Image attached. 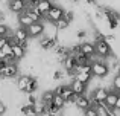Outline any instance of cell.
<instances>
[{
  "instance_id": "obj_8",
  "label": "cell",
  "mask_w": 120,
  "mask_h": 116,
  "mask_svg": "<svg viewBox=\"0 0 120 116\" xmlns=\"http://www.w3.org/2000/svg\"><path fill=\"white\" fill-rule=\"evenodd\" d=\"M32 78H35V76H32V75H29V73L18 75V76H17V81H15V87H17L20 92H23V93H24V90H26L27 84L32 81Z\"/></svg>"
},
{
  "instance_id": "obj_4",
  "label": "cell",
  "mask_w": 120,
  "mask_h": 116,
  "mask_svg": "<svg viewBox=\"0 0 120 116\" xmlns=\"http://www.w3.org/2000/svg\"><path fill=\"white\" fill-rule=\"evenodd\" d=\"M26 29H27V34H29V38H40L46 32V24H44V21H34Z\"/></svg>"
},
{
  "instance_id": "obj_26",
  "label": "cell",
  "mask_w": 120,
  "mask_h": 116,
  "mask_svg": "<svg viewBox=\"0 0 120 116\" xmlns=\"http://www.w3.org/2000/svg\"><path fill=\"white\" fill-rule=\"evenodd\" d=\"M52 104L55 105V107L61 108V110L65 107V101L62 99V96H61V95H56V93H55V96H53V101H52Z\"/></svg>"
},
{
  "instance_id": "obj_9",
  "label": "cell",
  "mask_w": 120,
  "mask_h": 116,
  "mask_svg": "<svg viewBox=\"0 0 120 116\" xmlns=\"http://www.w3.org/2000/svg\"><path fill=\"white\" fill-rule=\"evenodd\" d=\"M8 8L12 14H21L26 9V2L24 0H9L8 2Z\"/></svg>"
},
{
  "instance_id": "obj_5",
  "label": "cell",
  "mask_w": 120,
  "mask_h": 116,
  "mask_svg": "<svg viewBox=\"0 0 120 116\" xmlns=\"http://www.w3.org/2000/svg\"><path fill=\"white\" fill-rule=\"evenodd\" d=\"M64 12H65V9L62 8V6L53 5L52 8H50V11L47 12V15H46V21H49V23H55V21H58L59 18L64 17Z\"/></svg>"
},
{
  "instance_id": "obj_7",
  "label": "cell",
  "mask_w": 120,
  "mask_h": 116,
  "mask_svg": "<svg viewBox=\"0 0 120 116\" xmlns=\"http://www.w3.org/2000/svg\"><path fill=\"white\" fill-rule=\"evenodd\" d=\"M75 105H76L81 112H85L87 108L91 107V99H90V96H88L87 93H84V95H78L76 99H75Z\"/></svg>"
},
{
  "instance_id": "obj_18",
  "label": "cell",
  "mask_w": 120,
  "mask_h": 116,
  "mask_svg": "<svg viewBox=\"0 0 120 116\" xmlns=\"http://www.w3.org/2000/svg\"><path fill=\"white\" fill-rule=\"evenodd\" d=\"M12 55H14V57L17 58L18 61H20V60H23L24 57H26V49L21 48V46L17 43V44L12 46Z\"/></svg>"
},
{
  "instance_id": "obj_33",
  "label": "cell",
  "mask_w": 120,
  "mask_h": 116,
  "mask_svg": "<svg viewBox=\"0 0 120 116\" xmlns=\"http://www.w3.org/2000/svg\"><path fill=\"white\" fill-rule=\"evenodd\" d=\"M85 3L90 6H97V5H100V0H85Z\"/></svg>"
},
{
  "instance_id": "obj_1",
  "label": "cell",
  "mask_w": 120,
  "mask_h": 116,
  "mask_svg": "<svg viewBox=\"0 0 120 116\" xmlns=\"http://www.w3.org/2000/svg\"><path fill=\"white\" fill-rule=\"evenodd\" d=\"M91 60V73H93L94 78H106L111 72H109V66H108V61L97 55H93L90 58Z\"/></svg>"
},
{
  "instance_id": "obj_16",
  "label": "cell",
  "mask_w": 120,
  "mask_h": 116,
  "mask_svg": "<svg viewBox=\"0 0 120 116\" xmlns=\"http://www.w3.org/2000/svg\"><path fill=\"white\" fill-rule=\"evenodd\" d=\"M18 26H21V28H27V26H30V24L34 23V20L29 17V15L26 14V12H21V14H18Z\"/></svg>"
},
{
  "instance_id": "obj_6",
  "label": "cell",
  "mask_w": 120,
  "mask_h": 116,
  "mask_svg": "<svg viewBox=\"0 0 120 116\" xmlns=\"http://www.w3.org/2000/svg\"><path fill=\"white\" fill-rule=\"evenodd\" d=\"M0 73H2V78H5V80H14V78H17L18 73H20L18 63H8V66Z\"/></svg>"
},
{
  "instance_id": "obj_40",
  "label": "cell",
  "mask_w": 120,
  "mask_h": 116,
  "mask_svg": "<svg viewBox=\"0 0 120 116\" xmlns=\"http://www.w3.org/2000/svg\"><path fill=\"white\" fill-rule=\"evenodd\" d=\"M59 116H64V115H59Z\"/></svg>"
},
{
  "instance_id": "obj_13",
  "label": "cell",
  "mask_w": 120,
  "mask_h": 116,
  "mask_svg": "<svg viewBox=\"0 0 120 116\" xmlns=\"http://www.w3.org/2000/svg\"><path fill=\"white\" fill-rule=\"evenodd\" d=\"M53 5H55V3H53L52 0H38V2H37V8L41 11V14H43L44 17L47 15V12L50 11V8H52Z\"/></svg>"
},
{
  "instance_id": "obj_12",
  "label": "cell",
  "mask_w": 120,
  "mask_h": 116,
  "mask_svg": "<svg viewBox=\"0 0 120 116\" xmlns=\"http://www.w3.org/2000/svg\"><path fill=\"white\" fill-rule=\"evenodd\" d=\"M12 35H14V38H15V41H17V43H23V41L30 40L29 38V34H27V29H26V28H21V26H18L17 29L12 32Z\"/></svg>"
},
{
  "instance_id": "obj_22",
  "label": "cell",
  "mask_w": 120,
  "mask_h": 116,
  "mask_svg": "<svg viewBox=\"0 0 120 116\" xmlns=\"http://www.w3.org/2000/svg\"><path fill=\"white\" fill-rule=\"evenodd\" d=\"M53 24H55V28H56L58 31H65V29H68V26H70V23H68V21L65 20L64 17H62V18H59L58 21H55Z\"/></svg>"
},
{
  "instance_id": "obj_14",
  "label": "cell",
  "mask_w": 120,
  "mask_h": 116,
  "mask_svg": "<svg viewBox=\"0 0 120 116\" xmlns=\"http://www.w3.org/2000/svg\"><path fill=\"white\" fill-rule=\"evenodd\" d=\"M117 95H119V92L109 89L108 96H106V99H105V102H103V104H105L108 108H114L116 107V101H117Z\"/></svg>"
},
{
  "instance_id": "obj_35",
  "label": "cell",
  "mask_w": 120,
  "mask_h": 116,
  "mask_svg": "<svg viewBox=\"0 0 120 116\" xmlns=\"http://www.w3.org/2000/svg\"><path fill=\"white\" fill-rule=\"evenodd\" d=\"M8 43V37H0V49Z\"/></svg>"
},
{
  "instance_id": "obj_39",
  "label": "cell",
  "mask_w": 120,
  "mask_h": 116,
  "mask_svg": "<svg viewBox=\"0 0 120 116\" xmlns=\"http://www.w3.org/2000/svg\"><path fill=\"white\" fill-rule=\"evenodd\" d=\"M0 81H2V73H0Z\"/></svg>"
},
{
  "instance_id": "obj_20",
  "label": "cell",
  "mask_w": 120,
  "mask_h": 116,
  "mask_svg": "<svg viewBox=\"0 0 120 116\" xmlns=\"http://www.w3.org/2000/svg\"><path fill=\"white\" fill-rule=\"evenodd\" d=\"M38 87H40V83H38V78L35 76V78H32V81H30L29 84H27L24 93H26V95H29V93H35L37 90H38Z\"/></svg>"
},
{
  "instance_id": "obj_19",
  "label": "cell",
  "mask_w": 120,
  "mask_h": 116,
  "mask_svg": "<svg viewBox=\"0 0 120 116\" xmlns=\"http://www.w3.org/2000/svg\"><path fill=\"white\" fill-rule=\"evenodd\" d=\"M93 108L96 110L97 116H109V113H111V108H108L103 102H102V104H96Z\"/></svg>"
},
{
  "instance_id": "obj_30",
  "label": "cell",
  "mask_w": 120,
  "mask_h": 116,
  "mask_svg": "<svg viewBox=\"0 0 120 116\" xmlns=\"http://www.w3.org/2000/svg\"><path fill=\"white\" fill-rule=\"evenodd\" d=\"M37 102H38V99H37V96L34 95V93H29V95H26V104L35 105Z\"/></svg>"
},
{
  "instance_id": "obj_21",
  "label": "cell",
  "mask_w": 120,
  "mask_h": 116,
  "mask_svg": "<svg viewBox=\"0 0 120 116\" xmlns=\"http://www.w3.org/2000/svg\"><path fill=\"white\" fill-rule=\"evenodd\" d=\"M61 64H62V69H64V70H67V69H73V67H76V60H75L73 55H68Z\"/></svg>"
},
{
  "instance_id": "obj_28",
  "label": "cell",
  "mask_w": 120,
  "mask_h": 116,
  "mask_svg": "<svg viewBox=\"0 0 120 116\" xmlns=\"http://www.w3.org/2000/svg\"><path fill=\"white\" fill-rule=\"evenodd\" d=\"M35 112H37V116H46V104L43 102H37L35 104Z\"/></svg>"
},
{
  "instance_id": "obj_11",
  "label": "cell",
  "mask_w": 120,
  "mask_h": 116,
  "mask_svg": "<svg viewBox=\"0 0 120 116\" xmlns=\"http://www.w3.org/2000/svg\"><path fill=\"white\" fill-rule=\"evenodd\" d=\"M70 87L73 89V92L76 93V95H84V93H87L88 84H85V83H81L79 80L73 78V80H71V83H70Z\"/></svg>"
},
{
  "instance_id": "obj_23",
  "label": "cell",
  "mask_w": 120,
  "mask_h": 116,
  "mask_svg": "<svg viewBox=\"0 0 120 116\" xmlns=\"http://www.w3.org/2000/svg\"><path fill=\"white\" fill-rule=\"evenodd\" d=\"M111 89L116 90V92H120V72H119V73H114V75H112Z\"/></svg>"
},
{
  "instance_id": "obj_2",
  "label": "cell",
  "mask_w": 120,
  "mask_h": 116,
  "mask_svg": "<svg viewBox=\"0 0 120 116\" xmlns=\"http://www.w3.org/2000/svg\"><path fill=\"white\" fill-rule=\"evenodd\" d=\"M94 43V49H96V55L103 60H109L111 57H114V51H112V46L109 43H106L105 40H97V41H93Z\"/></svg>"
},
{
  "instance_id": "obj_25",
  "label": "cell",
  "mask_w": 120,
  "mask_h": 116,
  "mask_svg": "<svg viewBox=\"0 0 120 116\" xmlns=\"http://www.w3.org/2000/svg\"><path fill=\"white\" fill-rule=\"evenodd\" d=\"M62 78H65V70L64 69H56V70L52 73V81H55V83L61 81Z\"/></svg>"
},
{
  "instance_id": "obj_32",
  "label": "cell",
  "mask_w": 120,
  "mask_h": 116,
  "mask_svg": "<svg viewBox=\"0 0 120 116\" xmlns=\"http://www.w3.org/2000/svg\"><path fill=\"white\" fill-rule=\"evenodd\" d=\"M84 116H97V113H96V110H94L93 107H90V108H87V110L84 112Z\"/></svg>"
},
{
  "instance_id": "obj_3",
  "label": "cell",
  "mask_w": 120,
  "mask_h": 116,
  "mask_svg": "<svg viewBox=\"0 0 120 116\" xmlns=\"http://www.w3.org/2000/svg\"><path fill=\"white\" fill-rule=\"evenodd\" d=\"M58 35H46V34H43V35L38 38V46L40 49H43V51H52L53 48H55L56 44H58Z\"/></svg>"
},
{
  "instance_id": "obj_27",
  "label": "cell",
  "mask_w": 120,
  "mask_h": 116,
  "mask_svg": "<svg viewBox=\"0 0 120 116\" xmlns=\"http://www.w3.org/2000/svg\"><path fill=\"white\" fill-rule=\"evenodd\" d=\"M76 80H79L81 83H85V84H88L91 81V78H93V75L91 73H84V72H79V73H76Z\"/></svg>"
},
{
  "instance_id": "obj_17",
  "label": "cell",
  "mask_w": 120,
  "mask_h": 116,
  "mask_svg": "<svg viewBox=\"0 0 120 116\" xmlns=\"http://www.w3.org/2000/svg\"><path fill=\"white\" fill-rule=\"evenodd\" d=\"M20 113L23 116H37L35 112V105H30V104H21L20 105Z\"/></svg>"
},
{
  "instance_id": "obj_36",
  "label": "cell",
  "mask_w": 120,
  "mask_h": 116,
  "mask_svg": "<svg viewBox=\"0 0 120 116\" xmlns=\"http://www.w3.org/2000/svg\"><path fill=\"white\" fill-rule=\"evenodd\" d=\"M5 21H6V12L0 11V23H5Z\"/></svg>"
},
{
  "instance_id": "obj_34",
  "label": "cell",
  "mask_w": 120,
  "mask_h": 116,
  "mask_svg": "<svg viewBox=\"0 0 120 116\" xmlns=\"http://www.w3.org/2000/svg\"><path fill=\"white\" fill-rule=\"evenodd\" d=\"M6 66H8V61H6L5 58H2V60H0V72H2L3 69L6 67Z\"/></svg>"
},
{
  "instance_id": "obj_29",
  "label": "cell",
  "mask_w": 120,
  "mask_h": 116,
  "mask_svg": "<svg viewBox=\"0 0 120 116\" xmlns=\"http://www.w3.org/2000/svg\"><path fill=\"white\" fill-rule=\"evenodd\" d=\"M64 18L68 21V23H73L75 18H76V15H75L73 11H65V12H64Z\"/></svg>"
},
{
  "instance_id": "obj_38",
  "label": "cell",
  "mask_w": 120,
  "mask_h": 116,
  "mask_svg": "<svg viewBox=\"0 0 120 116\" xmlns=\"http://www.w3.org/2000/svg\"><path fill=\"white\" fill-rule=\"evenodd\" d=\"M2 58H5V54H3V51L0 49V60H2Z\"/></svg>"
},
{
  "instance_id": "obj_15",
  "label": "cell",
  "mask_w": 120,
  "mask_h": 116,
  "mask_svg": "<svg viewBox=\"0 0 120 116\" xmlns=\"http://www.w3.org/2000/svg\"><path fill=\"white\" fill-rule=\"evenodd\" d=\"M53 96H55V92H53V89H46L43 93H41L40 101L43 102V104H46V105H52Z\"/></svg>"
},
{
  "instance_id": "obj_24",
  "label": "cell",
  "mask_w": 120,
  "mask_h": 116,
  "mask_svg": "<svg viewBox=\"0 0 120 116\" xmlns=\"http://www.w3.org/2000/svg\"><path fill=\"white\" fill-rule=\"evenodd\" d=\"M87 37H88V31L85 29V28H79V29L75 32V38L79 40V43L84 41V40H87Z\"/></svg>"
},
{
  "instance_id": "obj_10",
  "label": "cell",
  "mask_w": 120,
  "mask_h": 116,
  "mask_svg": "<svg viewBox=\"0 0 120 116\" xmlns=\"http://www.w3.org/2000/svg\"><path fill=\"white\" fill-rule=\"evenodd\" d=\"M81 44V52L84 55H87V57H93V55H96V49H94V43L90 41V40H84V41L79 43Z\"/></svg>"
},
{
  "instance_id": "obj_37",
  "label": "cell",
  "mask_w": 120,
  "mask_h": 116,
  "mask_svg": "<svg viewBox=\"0 0 120 116\" xmlns=\"http://www.w3.org/2000/svg\"><path fill=\"white\" fill-rule=\"evenodd\" d=\"M116 108H120V92L117 95V101H116Z\"/></svg>"
},
{
  "instance_id": "obj_31",
  "label": "cell",
  "mask_w": 120,
  "mask_h": 116,
  "mask_svg": "<svg viewBox=\"0 0 120 116\" xmlns=\"http://www.w3.org/2000/svg\"><path fill=\"white\" fill-rule=\"evenodd\" d=\"M2 51H3V54H5V55H11L12 54V46L9 44V43H6V44L2 48Z\"/></svg>"
}]
</instances>
